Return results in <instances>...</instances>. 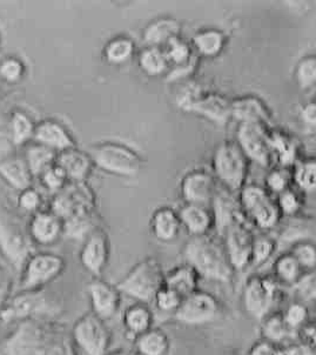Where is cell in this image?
Returning a JSON list of instances; mask_svg holds the SVG:
<instances>
[{"instance_id": "6da1fadb", "label": "cell", "mask_w": 316, "mask_h": 355, "mask_svg": "<svg viewBox=\"0 0 316 355\" xmlns=\"http://www.w3.org/2000/svg\"><path fill=\"white\" fill-rule=\"evenodd\" d=\"M6 355H77L71 334L45 320L21 321L5 341Z\"/></svg>"}, {"instance_id": "7a4b0ae2", "label": "cell", "mask_w": 316, "mask_h": 355, "mask_svg": "<svg viewBox=\"0 0 316 355\" xmlns=\"http://www.w3.org/2000/svg\"><path fill=\"white\" fill-rule=\"evenodd\" d=\"M186 263L192 267L200 278L209 282L228 284L234 270L229 263L224 243L206 236H192L184 248Z\"/></svg>"}, {"instance_id": "3957f363", "label": "cell", "mask_w": 316, "mask_h": 355, "mask_svg": "<svg viewBox=\"0 0 316 355\" xmlns=\"http://www.w3.org/2000/svg\"><path fill=\"white\" fill-rule=\"evenodd\" d=\"M165 272L161 263L153 257H147L125 275L116 288L120 293L134 299L135 302L150 305L164 287Z\"/></svg>"}, {"instance_id": "277c9868", "label": "cell", "mask_w": 316, "mask_h": 355, "mask_svg": "<svg viewBox=\"0 0 316 355\" xmlns=\"http://www.w3.org/2000/svg\"><path fill=\"white\" fill-rule=\"evenodd\" d=\"M62 306L58 300L46 293L43 288L23 291L12 295L0 311V319L5 322L15 320H44V317L52 318L60 312Z\"/></svg>"}, {"instance_id": "5b68a950", "label": "cell", "mask_w": 316, "mask_h": 355, "mask_svg": "<svg viewBox=\"0 0 316 355\" xmlns=\"http://www.w3.org/2000/svg\"><path fill=\"white\" fill-rule=\"evenodd\" d=\"M248 162L236 141H222L213 155V171L216 182L233 193H239L246 185Z\"/></svg>"}, {"instance_id": "8992f818", "label": "cell", "mask_w": 316, "mask_h": 355, "mask_svg": "<svg viewBox=\"0 0 316 355\" xmlns=\"http://www.w3.org/2000/svg\"><path fill=\"white\" fill-rule=\"evenodd\" d=\"M93 165L119 177H134L143 167V159L131 147L116 141H105L89 147Z\"/></svg>"}, {"instance_id": "52a82bcc", "label": "cell", "mask_w": 316, "mask_h": 355, "mask_svg": "<svg viewBox=\"0 0 316 355\" xmlns=\"http://www.w3.org/2000/svg\"><path fill=\"white\" fill-rule=\"evenodd\" d=\"M239 202L245 219L263 231L276 227L282 216L272 194L258 185H245L239 192Z\"/></svg>"}, {"instance_id": "ba28073f", "label": "cell", "mask_w": 316, "mask_h": 355, "mask_svg": "<svg viewBox=\"0 0 316 355\" xmlns=\"http://www.w3.org/2000/svg\"><path fill=\"white\" fill-rule=\"evenodd\" d=\"M281 292V284L274 275H252L243 288L245 311L255 320L263 321L273 312Z\"/></svg>"}, {"instance_id": "9c48e42d", "label": "cell", "mask_w": 316, "mask_h": 355, "mask_svg": "<svg viewBox=\"0 0 316 355\" xmlns=\"http://www.w3.org/2000/svg\"><path fill=\"white\" fill-rule=\"evenodd\" d=\"M71 339L76 352L82 355H107L112 336L106 321L91 312L78 319Z\"/></svg>"}, {"instance_id": "30bf717a", "label": "cell", "mask_w": 316, "mask_h": 355, "mask_svg": "<svg viewBox=\"0 0 316 355\" xmlns=\"http://www.w3.org/2000/svg\"><path fill=\"white\" fill-rule=\"evenodd\" d=\"M0 251L18 272L33 255L31 236H27L19 223L5 216H0Z\"/></svg>"}, {"instance_id": "8fae6325", "label": "cell", "mask_w": 316, "mask_h": 355, "mask_svg": "<svg viewBox=\"0 0 316 355\" xmlns=\"http://www.w3.org/2000/svg\"><path fill=\"white\" fill-rule=\"evenodd\" d=\"M220 311L219 302L213 294L197 290L182 299L174 318L186 326H204L214 322L219 318Z\"/></svg>"}, {"instance_id": "7c38bea8", "label": "cell", "mask_w": 316, "mask_h": 355, "mask_svg": "<svg viewBox=\"0 0 316 355\" xmlns=\"http://www.w3.org/2000/svg\"><path fill=\"white\" fill-rule=\"evenodd\" d=\"M96 194L85 182H72L65 185L52 200L51 212L65 220L79 213L93 212Z\"/></svg>"}, {"instance_id": "4fadbf2b", "label": "cell", "mask_w": 316, "mask_h": 355, "mask_svg": "<svg viewBox=\"0 0 316 355\" xmlns=\"http://www.w3.org/2000/svg\"><path fill=\"white\" fill-rule=\"evenodd\" d=\"M65 268L62 257L53 253H39L28 259L23 270V279L18 292L43 288L49 282L58 278Z\"/></svg>"}, {"instance_id": "5bb4252c", "label": "cell", "mask_w": 316, "mask_h": 355, "mask_svg": "<svg viewBox=\"0 0 316 355\" xmlns=\"http://www.w3.org/2000/svg\"><path fill=\"white\" fill-rule=\"evenodd\" d=\"M270 126L260 123H241L236 132V144L248 160L268 167L273 160L270 146Z\"/></svg>"}, {"instance_id": "9a60e30c", "label": "cell", "mask_w": 316, "mask_h": 355, "mask_svg": "<svg viewBox=\"0 0 316 355\" xmlns=\"http://www.w3.org/2000/svg\"><path fill=\"white\" fill-rule=\"evenodd\" d=\"M224 248L231 266L236 270H243L251 265L252 248L254 234L246 221H239L228 228L224 236Z\"/></svg>"}, {"instance_id": "2e32d148", "label": "cell", "mask_w": 316, "mask_h": 355, "mask_svg": "<svg viewBox=\"0 0 316 355\" xmlns=\"http://www.w3.org/2000/svg\"><path fill=\"white\" fill-rule=\"evenodd\" d=\"M209 209L212 212L213 225L221 238L231 225L246 221L240 206L239 198L220 184H218Z\"/></svg>"}, {"instance_id": "e0dca14e", "label": "cell", "mask_w": 316, "mask_h": 355, "mask_svg": "<svg viewBox=\"0 0 316 355\" xmlns=\"http://www.w3.org/2000/svg\"><path fill=\"white\" fill-rule=\"evenodd\" d=\"M219 182L216 177L204 170H193L182 178L180 191L186 204L209 207Z\"/></svg>"}, {"instance_id": "ac0fdd59", "label": "cell", "mask_w": 316, "mask_h": 355, "mask_svg": "<svg viewBox=\"0 0 316 355\" xmlns=\"http://www.w3.org/2000/svg\"><path fill=\"white\" fill-rule=\"evenodd\" d=\"M87 291L93 314L104 321L111 320L121 305V293L116 286L97 278L89 282Z\"/></svg>"}, {"instance_id": "d6986e66", "label": "cell", "mask_w": 316, "mask_h": 355, "mask_svg": "<svg viewBox=\"0 0 316 355\" xmlns=\"http://www.w3.org/2000/svg\"><path fill=\"white\" fill-rule=\"evenodd\" d=\"M109 259L108 236L100 228L91 233L85 239L80 251V263L91 275L99 278L107 266Z\"/></svg>"}, {"instance_id": "ffe728a7", "label": "cell", "mask_w": 316, "mask_h": 355, "mask_svg": "<svg viewBox=\"0 0 316 355\" xmlns=\"http://www.w3.org/2000/svg\"><path fill=\"white\" fill-rule=\"evenodd\" d=\"M186 112L194 113L218 125L227 124L231 119V99L220 93H202Z\"/></svg>"}, {"instance_id": "44dd1931", "label": "cell", "mask_w": 316, "mask_h": 355, "mask_svg": "<svg viewBox=\"0 0 316 355\" xmlns=\"http://www.w3.org/2000/svg\"><path fill=\"white\" fill-rule=\"evenodd\" d=\"M231 118L241 123L272 124V113L266 103L256 96H243L231 101Z\"/></svg>"}, {"instance_id": "7402d4cb", "label": "cell", "mask_w": 316, "mask_h": 355, "mask_svg": "<svg viewBox=\"0 0 316 355\" xmlns=\"http://www.w3.org/2000/svg\"><path fill=\"white\" fill-rule=\"evenodd\" d=\"M33 139L35 144L47 147L54 152H62L76 146L69 131L54 120H45L35 126Z\"/></svg>"}, {"instance_id": "603a6c76", "label": "cell", "mask_w": 316, "mask_h": 355, "mask_svg": "<svg viewBox=\"0 0 316 355\" xmlns=\"http://www.w3.org/2000/svg\"><path fill=\"white\" fill-rule=\"evenodd\" d=\"M55 165L71 182H85L92 171L93 162L87 152L72 147L66 151L59 152L55 158Z\"/></svg>"}, {"instance_id": "cb8c5ba5", "label": "cell", "mask_w": 316, "mask_h": 355, "mask_svg": "<svg viewBox=\"0 0 316 355\" xmlns=\"http://www.w3.org/2000/svg\"><path fill=\"white\" fill-rule=\"evenodd\" d=\"M315 225L312 218H302L297 216H290L287 224L281 228L279 236L275 239L276 246L292 248L301 241H314Z\"/></svg>"}, {"instance_id": "d4e9b609", "label": "cell", "mask_w": 316, "mask_h": 355, "mask_svg": "<svg viewBox=\"0 0 316 355\" xmlns=\"http://www.w3.org/2000/svg\"><path fill=\"white\" fill-rule=\"evenodd\" d=\"M177 214L182 227L192 236H206L214 227L212 212L206 206L186 204Z\"/></svg>"}, {"instance_id": "484cf974", "label": "cell", "mask_w": 316, "mask_h": 355, "mask_svg": "<svg viewBox=\"0 0 316 355\" xmlns=\"http://www.w3.org/2000/svg\"><path fill=\"white\" fill-rule=\"evenodd\" d=\"M30 236L40 245H52L62 236V220L52 212H39L30 225Z\"/></svg>"}, {"instance_id": "4316f807", "label": "cell", "mask_w": 316, "mask_h": 355, "mask_svg": "<svg viewBox=\"0 0 316 355\" xmlns=\"http://www.w3.org/2000/svg\"><path fill=\"white\" fill-rule=\"evenodd\" d=\"M182 227L179 214L170 207H160L150 219L152 234L161 243H172L177 239Z\"/></svg>"}, {"instance_id": "83f0119b", "label": "cell", "mask_w": 316, "mask_h": 355, "mask_svg": "<svg viewBox=\"0 0 316 355\" xmlns=\"http://www.w3.org/2000/svg\"><path fill=\"white\" fill-rule=\"evenodd\" d=\"M182 24L174 18H159L148 24L143 31V40L147 46L165 47L167 43L180 37Z\"/></svg>"}, {"instance_id": "f1b7e54d", "label": "cell", "mask_w": 316, "mask_h": 355, "mask_svg": "<svg viewBox=\"0 0 316 355\" xmlns=\"http://www.w3.org/2000/svg\"><path fill=\"white\" fill-rule=\"evenodd\" d=\"M155 315L146 304L134 302L123 314V329L128 339L134 341L137 336L153 327Z\"/></svg>"}, {"instance_id": "f546056e", "label": "cell", "mask_w": 316, "mask_h": 355, "mask_svg": "<svg viewBox=\"0 0 316 355\" xmlns=\"http://www.w3.org/2000/svg\"><path fill=\"white\" fill-rule=\"evenodd\" d=\"M270 146L272 157L276 159L280 167H293L297 162V143L292 135L281 130H270Z\"/></svg>"}, {"instance_id": "4dcf8cb0", "label": "cell", "mask_w": 316, "mask_h": 355, "mask_svg": "<svg viewBox=\"0 0 316 355\" xmlns=\"http://www.w3.org/2000/svg\"><path fill=\"white\" fill-rule=\"evenodd\" d=\"M261 324V336L263 340L285 347L297 341V332L290 329L281 312H272L263 319Z\"/></svg>"}, {"instance_id": "1f68e13d", "label": "cell", "mask_w": 316, "mask_h": 355, "mask_svg": "<svg viewBox=\"0 0 316 355\" xmlns=\"http://www.w3.org/2000/svg\"><path fill=\"white\" fill-rule=\"evenodd\" d=\"M199 280L200 277L198 275L197 272L187 263H184L180 266L174 267L168 273H165L164 286L177 292L184 299L199 290Z\"/></svg>"}, {"instance_id": "d6a6232c", "label": "cell", "mask_w": 316, "mask_h": 355, "mask_svg": "<svg viewBox=\"0 0 316 355\" xmlns=\"http://www.w3.org/2000/svg\"><path fill=\"white\" fill-rule=\"evenodd\" d=\"M133 343L138 355H167L170 348V338L166 332L155 327L137 336Z\"/></svg>"}, {"instance_id": "836d02e7", "label": "cell", "mask_w": 316, "mask_h": 355, "mask_svg": "<svg viewBox=\"0 0 316 355\" xmlns=\"http://www.w3.org/2000/svg\"><path fill=\"white\" fill-rule=\"evenodd\" d=\"M0 177L13 189L25 191L32 184V174L21 159L8 158L0 162Z\"/></svg>"}, {"instance_id": "e575fe53", "label": "cell", "mask_w": 316, "mask_h": 355, "mask_svg": "<svg viewBox=\"0 0 316 355\" xmlns=\"http://www.w3.org/2000/svg\"><path fill=\"white\" fill-rule=\"evenodd\" d=\"M193 47L204 57H216L224 50L226 35L216 28H206L197 32L192 39Z\"/></svg>"}, {"instance_id": "d590c367", "label": "cell", "mask_w": 316, "mask_h": 355, "mask_svg": "<svg viewBox=\"0 0 316 355\" xmlns=\"http://www.w3.org/2000/svg\"><path fill=\"white\" fill-rule=\"evenodd\" d=\"M97 228L93 212L79 213L62 220V236L69 239L85 240Z\"/></svg>"}, {"instance_id": "8d00e7d4", "label": "cell", "mask_w": 316, "mask_h": 355, "mask_svg": "<svg viewBox=\"0 0 316 355\" xmlns=\"http://www.w3.org/2000/svg\"><path fill=\"white\" fill-rule=\"evenodd\" d=\"M274 278L276 279L281 285H294L307 270H304L297 263L290 251L283 252L275 259L273 265Z\"/></svg>"}, {"instance_id": "74e56055", "label": "cell", "mask_w": 316, "mask_h": 355, "mask_svg": "<svg viewBox=\"0 0 316 355\" xmlns=\"http://www.w3.org/2000/svg\"><path fill=\"white\" fill-rule=\"evenodd\" d=\"M138 64L143 71L150 77H159L170 70V62L161 47L146 46L139 54Z\"/></svg>"}, {"instance_id": "f35d334b", "label": "cell", "mask_w": 316, "mask_h": 355, "mask_svg": "<svg viewBox=\"0 0 316 355\" xmlns=\"http://www.w3.org/2000/svg\"><path fill=\"white\" fill-rule=\"evenodd\" d=\"M57 158V152L52 151L47 147L42 146L39 144H35L28 147L25 153V162L27 168L32 174V177H38L53 166Z\"/></svg>"}, {"instance_id": "ab89813d", "label": "cell", "mask_w": 316, "mask_h": 355, "mask_svg": "<svg viewBox=\"0 0 316 355\" xmlns=\"http://www.w3.org/2000/svg\"><path fill=\"white\" fill-rule=\"evenodd\" d=\"M134 51V42L126 35H119L106 44L104 49L105 59L112 65H121L133 57Z\"/></svg>"}, {"instance_id": "60d3db41", "label": "cell", "mask_w": 316, "mask_h": 355, "mask_svg": "<svg viewBox=\"0 0 316 355\" xmlns=\"http://www.w3.org/2000/svg\"><path fill=\"white\" fill-rule=\"evenodd\" d=\"M292 180L295 185L307 193H313L316 189V162L315 159L297 160L294 165Z\"/></svg>"}, {"instance_id": "b9f144b4", "label": "cell", "mask_w": 316, "mask_h": 355, "mask_svg": "<svg viewBox=\"0 0 316 355\" xmlns=\"http://www.w3.org/2000/svg\"><path fill=\"white\" fill-rule=\"evenodd\" d=\"M10 125H11L12 140L15 146L24 145L33 138L35 126L30 119V116H26L25 113L20 111L12 113Z\"/></svg>"}, {"instance_id": "7bdbcfd3", "label": "cell", "mask_w": 316, "mask_h": 355, "mask_svg": "<svg viewBox=\"0 0 316 355\" xmlns=\"http://www.w3.org/2000/svg\"><path fill=\"white\" fill-rule=\"evenodd\" d=\"M278 250L276 241L272 236L266 234L254 236L253 248H252L251 265L260 266L268 261Z\"/></svg>"}, {"instance_id": "ee69618b", "label": "cell", "mask_w": 316, "mask_h": 355, "mask_svg": "<svg viewBox=\"0 0 316 355\" xmlns=\"http://www.w3.org/2000/svg\"><path fill=\"white\" fill-rule=\"evenodd\" d=\"M164 52L166 54L167 60L170 66L184 65L193 58V51L187 42H185L182 37L172 39L166 46L162 47Z\"/></svg>"}, {"instance_id": "f6af8a7d", "label": "cell", "mask_w": 316, "mask_h": 355, "mask_svg": "<svg viewBox=\"0 0 316 355\" xmlns=\"http://www.w3.org/2000/svg\"><path fill=\"white\" fill-rule=\"evenodd\" d=\"M290 290L297 297V302L309 304L315 302L316 299V275L315 270H307Z\"/></svg>"}, {"instance_id": "bcb514c9", "label": "cell", "mask_w": 316, "mask_h": 355, "mask_svg": "<svg viewBox=\"0 0 316 355\" xmlns=\"http://www.w3.org/2000/svg\"><path fill=\"white\" fill-rule=\"evenodd\" d=\"M297 85L301 89H312L316 83V58L314 55H307L301 59L295 70Z\"/></svg>"}, {"instance_id": "7dc6e473", "label": "cell", "mask_w": 316, "mask_h": 355, "mask_svg": "<svg viewBox=\"0 0 316 355\" xmlns=\"http://www.w3.org/2000/svg\"><path fill=\"white\" fill-rule=\"evenodd\" d=\"M297 263L305 270H315L316 248L314 241H301L290 248Z\"/></svg>"}, {"instance_id": "c3c4849f", "label": "cell", "mask_w": 316, "mask_h": 355, "mask_svg": "<svg viewBox=\"0 0 316 355\" xmlns=\"http://www.w3.org/2000/svg\"><path fill=\"white\" fill-rule=\"evenodd\" d=\"M290 182H292V173L288 168H283V167H276L270 170L265 180L267 191L274 194H280L286 189H290Z\"/></svg>"}, {"instance_id": "681fc988", "label": "cell", "mask_w": 316, "mask_h": 355, "mask_svg": "<svg viewBox=\"0 0 316 355\" xmlns=\"http://www.w3.org/2000/svg\"><path fill=\"white\" fill-rule=\"evenodd\" d=\"M281 313L282 317L285 319L287 324L290 326V329L297 331V332L304 324L308 322V307H307V305H305V304H302V302H292V304L287 306L285 311Z\"/></svg>"}, {"instance_id": "f907efd6", "label": "cell", "mask_w": 316, "mask_h": 355, "mask_svg": "<svg viewBox=\"0 0 316 355\" xmlns=\"http://www.w3.org/2000/svg\"><path fill=\"white\" fill-rule=\"evenodd\" d=\"M275 200H276V205H278L281 216H287V218L297 216L302 207L301 198L292 189H286L282 193L278 194V198Z\"/></svg>"}, {"instance_id": "816d5d0a", "label": "cell", "mask_w": 316, "mask_h": 355, "mask_svg": "<svg viewBox=\"0 0 316 355\" xmlns=\"http://www.w3.org/2000/svg\"><path fill=\"white\" fill-rule=\"evenodd\" d=\"M11 116H8L4 111L0 110V162L10 158L13 153L15 144L12 140L11 125H10Z\"/></svg>"}, {"instance_id": "f5cc1de1", "label": "cell", "mask_w": 316, "mask_h": 355, "mask_svg": "<svg viewBox=\"0 0 316 355\" xmlns=\"http://www.w3.org/2000/svg\"><path fill=\"white\" fill-rule=\"evenodd\" d=\"M182 297L174 292V291L167 288V287H162L161 290L159 291L157 295H155V307L165 313H175L179 306L182 304Z\"/></svg>"}, {"instance_id": "db71d44e", "label": "cell", "mask_w": 316, "mask_h": 355, "mask_svg": "<svg viewBox=\"0 0 316 355\" xmlns=\"http://www.w3.org/2000/svg\"><path fill=\"white\" fill-rule=\"evenodd\" d=\"M204 91L201 89V86L198 85L193 80H188L185 85L182 86L180 92L177 93V106L187 111V108L200 97Z\"/></svg>"}, {"instance_id": "11a10c76", "label": "cell", "mask_w": 316, "mask_h": 355, "mask_svg": "<svg viewBox=\"0 0 316 355\" xmlns=\"http://www.w3.org/2000/svg\"><path fill=\"white\" fill-rule=\"evenodd\" d=\"M23 73L24 66L18 59H5L4 62L0 64V78L8 83H16L19 80Z\"/></svg>"}, {"instance_id": "9f6ffc18", "label": "cell", "mask_w": 316, "mask_h": 355, "mask_svg": "<svg viewBox=\"0 0 316 355\" xmlns=\"http://www.w3.org/2000/svg\"><path fill=\"white\" fill-rule=\"evenodd\" d=\"M42 179H43L44 185L54 192H59L66 185V180H67L64 172L55 164L42 174Z\"/></svg>"}, {"instance_id": "6f0895ef", "label": "cell", "mask_w": 316, "mask_h": 355, "mask_svg": "<svg viewBox=\"0 0 316 355\" xmlns=\"http://www.w3.org/2000/svg\"><path fill=\"white\" fill-rule=\"evenodd\" d=\"M197 58H192L188 62H186L184 65L172 66L167 72L166 80L170 83H175V81H182L188 79L194 71L197 69Z\"/></svg>"}, {"instance_id": "680465c9", "label": "cell", "mask_w": 316, "mask_h": 355, "mask_svg": "<svg viewBox=\"0 0 316 355\" xmlns=\"http://www.w3.org/2000/svg\"><path fill=\"white\" fill-rule=\"evenodd\" d=\"M247 355H285V353L282 346L261 339L252 346Z\"/></svg>"}, {"instance_id": "91938a15", "label": "cell", "mask_w": 316, "mask_h": 355, "mask_svg": "<svg viewBox=\"0 0 316 355\" xmlns=\"http://www.w3.org/2000/svg\"><path fill=\"white\" fill-rule=\"evenodd\" d=\"M40 202H42L40 196L35 189L30 187L25 191H21L19 197V205L21 209H25L27 212H35L40 206Z\"/></svg>"}, {"instance_id": "94428289", "label": "cell", "mask_w": 316, "mask_h": 355, "mask_svg": "<svg viewBox=\"0 0 316 355\" xmlns=\"http://www.w3.org/2000/svg\"><path fill=\"white\" fill-rule=\"evenodd\" d=\"M12 280L11 275L0 266V311L11 297Z\"/></svg>"}, {"instance_id": "6125c7cd", "label": "cell", "mask_w": 316, "mask_h": 355, "mask_svg": "<svg viewBox=\"0 0 316 355\" xmlns=\"http://www.w3.org/2000/svg\"><path fill=\"white\" fill-rule=\"evenodd\" d=\"M283 353L285 355H316L314 346L301 343V341H295L285 346Z\"/></svg>"}, {"instance_id": "be15d7a7", "label": "cell", "mask_w": 316, "mask_h": 355, "mask_svg": "<svg viewBox=\"0 0 316 355\" xmlns=\"http://www.w3.org/2000/svg\"><path fill=\"white\" fill-rule=\"evenodd\" d=\"M301 120L304 121L306 126L310 128H315L316 125V105L314 101H309L304 105L300 110Z\"/></svg>"}, {"instance_id": "e7e4bbea", "label": "cell", "mask_w": 316, "mask_h": 355, "mask_svg": "<svg viewBox=\"0 0 316 355\" xmlns=\"http://www.w3.org/2000/svg\"><path fill=\"white\" fill-rule=\"evenodd\" d=\"M107 355H138L137 353H132L130 351H125V349H118V351L113 352L111 354Z\"/></svg>"}]
</instances>
